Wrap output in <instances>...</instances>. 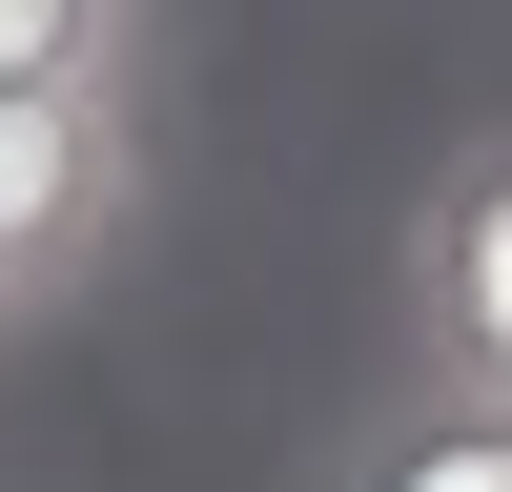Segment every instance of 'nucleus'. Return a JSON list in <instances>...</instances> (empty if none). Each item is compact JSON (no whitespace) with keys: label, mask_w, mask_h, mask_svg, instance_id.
Returning a JSON list of instances; mask_svg holds the SVG:
<instances>
[{"label":"nucleus","mask_w":512,"mask_h":492,"mask_svg":"<svg viewBox=\"0 0 512 492\" xmlns=\"http://www.w3.org/2000/svg\"><path fill=\"white\" fill-rule=\"evenodd\" d=\"M144 205V82H0V308H62Z\"/></svg>","instance_id":"nucleus-1"},{"label":"nucleus","mask_w":512,"mask_h":492,"mask_svg":"<svg viewBox=\"0 0 512 492\" xmlns=\"http://www.w3.org/2000/svg\"><path fill=\"white\" fill-rule=\"evenodd\" d=\"M410 369L431 390H512V123L451 144V185L410 205Z\"/></svg>","instance_id":"nucleus-2"},{"label":"nucleus","mask_w":512,"mask_h":492,"mask_svg":"<svg viewBox=\"0 0 512 492\" xmlns=\"http://www.w3.org/2000/svg\"><path fill=\"white\" fill-rule=\"evenodd\" d=\"M308 492H512V390H369L349 431H328V472Z\"/></svg>","instance_id":"nucleus-3"},{"label":"nucleus","mask_w":512,"mask_h":492,"mask_svg":"<svg viewBox=\"0 0 512 492\" xmlns=\"http://www.w3.org/2000/svg\"><path fill=\"white\" fill-rule=\"evenodd\" d=\"M0 82H144V0H0Z\"/></svg>","instance_id":"nucleus-4"},{"label":"nucleus","mask_w":512,"mask_h":492,"mask_svg":"<svg viewBox=\"0 0 512 492\" xmlns=\"http://www.w3.org/2000/svg\"><path fill=\"white\" fill-rule=\"evenodd\" d=\"M0 328H21V308H0Z\"/></svg>","instance_id":"nucleus-5"}]
</instances>
